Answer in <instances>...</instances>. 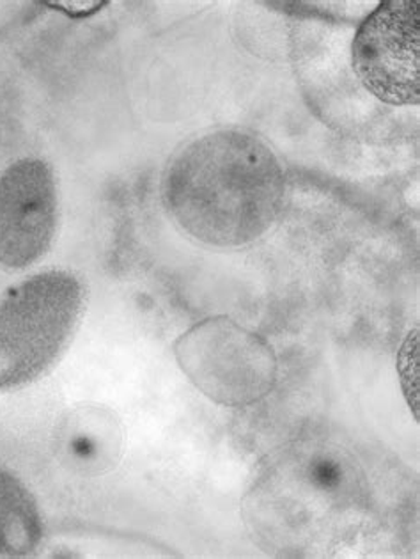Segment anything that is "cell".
Here are the masks:
<instances>
[{
	"label": "cell",
	"mask_w": 420,
	"mask_h": 559,
	"mask_svg": "<svg viewBox=\"0 0 420 559\" xmlns=\"http://www.w3.org/2000/svg\"><path fill=\"white\" fill-rule=\"evenodd\" d=\"M43 540V519L33 493L0 465V556L33 555Z\"/></svg>",
	"instance_id": "6"
},
{
	"label": "cell",
	"mask_w": 420,
	"mask_h": 559,
	"mask_svg": "<svg viewBox=\"0 0 420 559\" xmlns=\"http://www.w3.org/2000/svg\"><path fill=\"white\" fill-rule=\"evenodd\" d=\"M419 4L383 2L359 25L351 45L355 75L379 100L419 104Z\"/></svg>",
	"instance_id": "4"
},
{
	"label": "cell",
	"mask_w": 420,
	"mask_h": 559,
	"mask_svg": "<svg viewBox=\"0 0 420 559\" xmlns=\"http://www.w3.org/2000/svg\"><path fill=\"white\" fill-rule=\"evenodd\" d=\"M286 175L272 147L241 130H217L176 153L161 178L167 214L189 237L240 247L279 218Z\"/></svg>",
	"instance_id": "1"
},
{
	"label": "cell",
	"mask_w": 420,
	"mask_h": 559,
	"mask_svg": "<svg viewBox=\"0 0 420 559\" xmlns=\"http://www.w3.org/2000/svg\"><path fill=\"white\" fill-rule=\"evenodd\" d=\"M417 343H419V337H417V331H413L403 345L399 359H397V371L401 377L405 396L416 413L417 399H419V389H417L419 388V348H417Z\"/></svg>",
	"instance_id": "7"
},
{
	"label": "cell",
	"mask_w": 420,
	"mask_h": 559,
	"mask_svg": "<svg viewBox=\"0 0 420 559\" xmlns=\"http://www.w3.org/2000/svg\"><path fill=\"white\" fill-rule=\"evenodd\" d=\"M181 370L206 396L224 405H247L275 382L268 343L226 318L197 323L175 345Z\"/></svg>",
	"instance_id": "3"
},
{
	"label": "cell",
	"mask_w": 420,
	"mask_h": 559,
	"mask_svg": "<svg viewBox=\"0 0 420 559\" xmlns=\"http://www.w3.org/2000/svg\"><path fill=\"white\" fill-rule=\"evenodd\" d=\"M59 190L47 160L24 157L0 175V266L25 271L41 260L56 238Z\"/></svg>",
	"instance_id": "5"
},
{
	"label": "cell",
	"mask_w": 420,
	"mask_h": 559,
	"mask_svg": "<svg viewBox=\"0 0 420 559\" xmlns=\"http://www.w3.org/2000/svg\"><path fill=\"white\" fill-rule=\"evenodd\" d=\"M85 292L68 271L31 275L0 300V391L39 379L75 332Z\"/></svg>",
	"instance_id": "2"
}]
</instances>
